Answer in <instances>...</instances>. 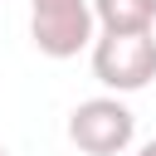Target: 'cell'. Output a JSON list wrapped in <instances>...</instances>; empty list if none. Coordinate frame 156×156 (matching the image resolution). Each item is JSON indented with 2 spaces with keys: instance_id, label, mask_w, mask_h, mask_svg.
<instances>
[{
  "instance_id": "6da1fadb",
  "label": "cell",
  "mask_w": 156,
  "mask_h": 156,
  "mask_svg": "<svg viewBox=\"0 0 156 156\" xmlns=\"http://www.w3.org/2000/svg\"><path fill=\"white\" fill-rule=\"evenodd\" d=\"M93 73L112 93H141L156 78V29H102L93 39Z\"/></svg>"
},
{
  "instance_id": "7a4b0ae2",
  "label": "cell",
  "mask_w": 156,
  "mask_h": 156,
  "mask_svg": "<svg viewBox=\"0 0 156 156\" xmlns=\"http://www.w3.org/2000/svg\"><path fill=\"white\" fill-rule=\"evenodd\" d=\"M93 0H29V39L44 58H73L93 49Z\"/></svg>"
},
{
  "instance_id": "3957f363",
  "label": "cell",
  "mask_w": 156,
  "mask_h": 156,
  "mask_svg": "<svg viewBox=\"0 0 156 156\" xmlns=\"http://www.w3.org/2000/svg\"><path fill=\"white\" fill-rule=\"evenodd\" d=\"M136 136V117L132 107L112 93V98H88L68 112V141L83 156H117L127 151Z\"/></svg>"
},
{
  "instance_id": "277c9868",
  "label": "cell",
  "mask_w": 156,
  "mask_h": 156,
  "mask_svg": "<svg viewBox=\"0 0 156 156\" xmlns=\"http://www.w3.org/2000/svg\"><path fill=\"white\" fill-rule=\"evenodd\" d=\"M93 15L102 29H156V0H93Z\"/></svg>"
},
{
  "instance_id": "5b68a950",
  "label": "cell",
  "mask_w": 156,
  "mask_h": 156,
  "mask_svg": "<svg viewBox=\"0 0 156 156\" xmlns=\"http://www.w3.org/2000/svg\"><path fill=\"white\" fill-rule=\"evenodd\" d=\"M136 156H156V141H146V146H141V151H136Z\"/></svg>"
},
{
  "instance_id": "8992f818",
  "label": "cell",
  "mask_w": 156,
  "mask_h": 156,
  "mask_svg": "<svg viewBox=\"0 0 156 156\" xmlns=\"http://www.w3.org/2000/svg\"><path fill=\"white\" fill-rule=\"evenodd\" d=\"M0 156H10V151H5V141H0Z\"/></svg>"
}]
</instances>
